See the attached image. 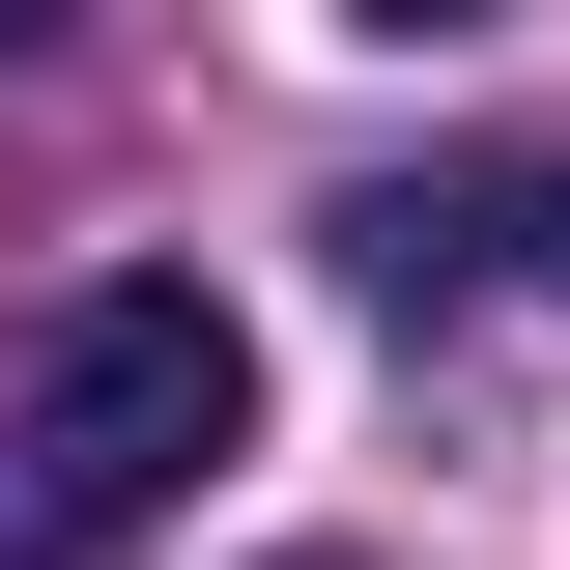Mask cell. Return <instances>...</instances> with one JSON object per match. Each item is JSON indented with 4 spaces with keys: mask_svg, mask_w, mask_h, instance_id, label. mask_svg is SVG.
<instances>
[{
    "mask_svg": "<svg viewBox=\"0 0 570 570\" xmlns=\"http://www.w3.org/2000/svg\"><path fill=\"white\" fill-rule=\"evenodd\" d=\"M228 428H257L228 285H86L58 343H29V400H0V570H115Z\"/></svg>",
    "mask_w": 570,
    "mask_h": 570,
    "instance_id": "1",
    "label": "cell"
},
{
    "mask_svg": "<svg viewBox=\"0 0 570 570\" xmlns=\"http://www.w3.org/2000/svg\"><path fill=\"white\" fill-rule=\"evenodd\" d=\"M343 257L400 285V314H456V285H570V142H456V171H371Z\"/></svg>",
    "mask_w": 570,
    "mask_h": 570,
    "instance_id": "2",
    "label": "cell"
},
{
    "mask_svg": "<svg viewBox=\"0 0 570 570\" xmlns=\"http://www.w3.org/2000/svg\"><path fill=\"white\" fill-rule=\"evenodd\" d=\"M285 570H343V542H285Z\"/></svg>",
    "mask_w": 570,
    "mask_h": 570,
    "instance_id": "3",
    "label": "cell"
}]
</instances>
